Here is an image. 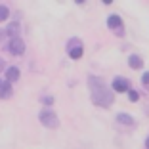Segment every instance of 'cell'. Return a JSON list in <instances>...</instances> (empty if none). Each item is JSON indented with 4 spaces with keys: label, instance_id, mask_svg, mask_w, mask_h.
<instances>
[{
    "label": "cell",
    "instance_id": "cell-8",
    "mask_svg": "<svg viewBox=\"0 0 149 149\" xmlns=\"http://www.w3.org/2000/svg\"><path fill=\"white\" fill-rule=\"evenodd\" d=\"M6 80H8V82L19 80V69L17 67H8V69H6Z\"/></svg>",
    "mask_w": 149,
    "mask_h": 149
},
{
    "label": "cell",
    "instance_id": "cell-13",
    "mask_svg": "<svg viewBox=\"0 0 149 149\" xmlns=\"http://www.w3.org/2000/svg\"><path fill=\"white\" fill-rule=\"evenodd\" d=\"M141 84H143L145 90H149V71H147V73H143V77H141Z\"/></svg>",
    "mask_w": 149,
    "mask_h": 149
},
{
    "label": "cell",
    "instance_id": "cell-7",
    "mask_svg": "<svg viewBox=\"0 0 149 149\" xmlns=\"http://www.w3.org/2000/svg\"><path fill=\"white\" fill-rule=\"evenodd\" d=\"M107 27L120 31V29H123V19L118 17V15H109V17H107Z\"/></svg>",
    "mask_w": 149,
    "mask_h": 149
},
{
    "label": "cell",
    "instance_id": "cell-6",
    "mask_svg": "<svg viewBox=\"0 0 149 149\" xmlns=\"http://www.w3.org/2000/svg\"><path fill=\"white\" fill-rule=\"evenodd\" d=\"M12 94H13L12 82L4 80V82H2V86H0V97H2V100H8V97H12Z\"/></svg>",
    "mask_w": 149,
    "mask_h": 149
},
{
    "label": "cell",
    "instance_id": "cell-4",
    "mask_svg": "<svg viewBox=\"0 0 149 149\" xmlns=\"http://www.w3.org/2000/svg\"><path fill=\"white\" fill-rule=\"evenodd\" d=\"M113 90L115 92H130V82H128V79L117 77V79L113 80Z\"/></svg>",
    "mask_w": 149,
    "mask_h": 149
},
{
    "label": "cell",
    "instance_id": "cell-2",
    "mask_svg": "<svg viewBox=\"0 0 149 149\" xmlns=\"http://www.w3.org/2000/svg\"><path fill=\"white\" fill-rule=\"evenodd\" d=\"M40 123L44 124L46 128H57L59 126V118H57V115L54 113L52 109H42L40 111Z\"/></svg>",
    "mask_w": 149,
    "mask_h": 149
},
{
    "label": "cell",
    "instance_id": "cell-3",
    "mask_svg": "<svg viewBox=\"0 0 149 149\" xmlns=\"http://www.w3.org/2000/svg\"><path fill=\"white\" fill-rule=\"evenodd\" d=\"M8 50H10V54H13V56H23V54H25V42L17 36V38L10 40Z\"/></svg>",
    "mask_w": 149,
    "mask_h": 149
},
{
    "label": "cell",
    "instance_id": "cell-15",
    "mask_svg": "<svg viewBox=\"0 0 149 149\" xmlns=\"http://www.w3.org/2000/svg\"><path fill=\"white\" fill-rule=\"evenodd\" d=\"M42 101L46 103V105H52V103H54V97H52V96H44Z\"/></svg>",
    "mask_w": 149,
    "mask_h": 149
},
{
    "label": "cell",
    "instance_id": "cell-1",
    "mask_svg": "<svg viewBox=\"0 0 149 149\" xmlns=\"http://www.w3.org/2000/svg\"><path fill=\"white\" fill-rule=\"evenodd\" d=\"M88 84H90V90H92V101L94 103L100 105V107H111L115 97L111 94V90L103 84V80L97 79V77H90Z\"/></svg>",
    "mask_w": 149,
    "mask_h": 149
},
{
    "label": "cell",
    "instance_id": "cell-9",
    "mask_svg": "<svg viewBox=\"0 0 149 149\" xmlns=\"http://www.w3.org/2000/svg\"><path fill=\"white\" fill-rule=\"evenodd\" d=\"M128 65H130L132 69H141V67H143V59H141L140 56H136V54H132V56L128 57Z\"/></svg>",
    "mask_w": 149,
    "mask_h": 149
},
{
    "label": "cell",
    "instance_id": "cell-16",
    "mask_svg": "<svg viewBox=\"0 0 149 149\" xmlns=\"http://www.w3.org/2000/svg\"><path fill=\"white\" fill-rule=\"evenodd\" d=\"M4 65H6V63H4V59H0V71L4 69Z\"/></svg>",
    "mask_w": 149,
    "mask_h": 149
},
{
    "label": "cell",
    "instance_id": "cell-14",
    "mask_svg": "<svg viewBox=\"0 0 149 149\" xmlns=\"http://www.w3.org/2000/svg\"><path fill=\"white\" fill-rule=\"evenodd\" d=\"M128 100L130 101H138L140 100V94H138L136 90H130V92H128Z\"/></svg>",
    "mask_w": 149,
    "mask_h": 149
},
{
    "label": "cell",
    "instance_id": "cell-17",
    "mask_svg": "<svg viewBox=\"0 0 149 149\" xmlns=\"http://www.w3.org/2000/svg\"><path fill=\"white\" fill-rule=\"evenodd\" d=\"M145 147L149 149V136H147V140H145Z\"/></svg>",
    "mask_w": 149,
    "mask_h": 149
},
{
    "label": "cell",
    "instance_id": "cell-18",
    "mask_svg": "<svg viewBox=\"0 0 149 149\" xmlns=\"http://www.w3.org/2000/svg\"><path fill=\"white\" fill-rule=\"evenodd\" d=\"M4 35H6V33H4V31H0V40L4 38Z\"/></svg>",
    "mask_w": 149,
    "mask_h": 149
},
{
    "label": "cell",
    "instance_id": "cell-5",
    "mask_svg": "<svg viewBox=\"0 0 149 149\" xmlns=\"http://www.w3.org/2000/svg\"><path fill=\"white\" fill-rule=\"evenodd\" d=\"M6 35H8L10 36V38H17V35H19V21H12V23H10V25L8 27H6Z\"/></svg>",
    "mask_w": 149,
    "mask_h": 149
},
{
    "label": "cell",
    "instance_id": "cell-12",
    "mask_svg": "<svg viewBox=\"0 0 149 149\" xmlns=\"http://www.w3.org/2000/svg\"><path fill=\"white\" fill-rule=\"evenodd\" d=\"M8 15H10V10H8V6H0V21H4V19H8Z\"/></svg>",
    "mask_w": 149,
    "mask_h": 149
},
{
    "label": "cell",
    "instance_id": "cell-10",
    "mask_svg": "<svg viewBox=\"0 0 149 149\" xmlns=\"http://www.w3.org/2000/svg\"><path fill=\"white\" fill-rule=\"evenodd\" d=\"M117 120L120 124H126V126H134V118H132L130 115H126V113H118L117 115Z\"/></svg>",
    "mask_w": 149,
    "mask_h": 149
},
{
    "label": "cell",
    "instance_id": "cell-11",
    "mask_svg": "<svg viewBox=\"0 0 149 149\" xmlns=\"http://www.w3.org/2000/svg\"><path fill=\"white\" fill-rule=\"evenodd\" d=\"M82 46H74V48L69 50V56L73 57V59H79V57H82Z\"/></svg>",
    "mask_w": 149,
    "mask_h": 149
},
{
    "label": "cell",
    "instance_id": "cell-19",
    "mask_svg": "<svg viewBox=\"0 0 149 149\" xmlns=\"http://www.w3.org/2000/svg\"><path fill=\"white\" fill-rule=\"evenodd\" d=\"M0 86H2V80H0Z\"/></svg>",
    "mask_w": 149,
    "mask_h": 149
}]
</instances>
